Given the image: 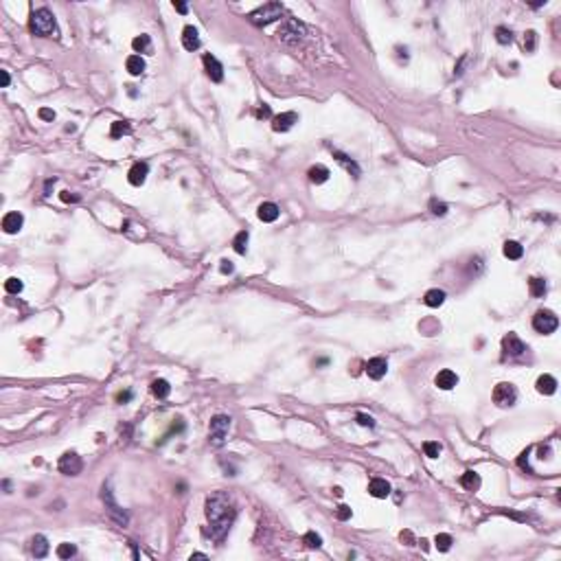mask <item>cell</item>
Returning <instances> with one entry per match:
<instances>
[{"label": "cell", "mask_w": 561, "mask_h": 561, "mask_svg": "<svg viewBox=\"0 0 561 561\" xmlns=\"http://www.w3.org/2000/svg\"><path fill=\"white\" fill-rule=\"evenodd\" d=\"M256 215H259V220L266 222V224L276 222L279 220V206H276L274 202H263L261 206L256 208Z\"/></svg>", "instance_id": "obj_19"}, {"label": "cell", "mask_w": 561, "mask_h": 561, "mask_svg": "<svg viewBox=\"0 0 561 561\" xmlns=\"http://www.w3.org/2000/svg\"><path fill=\"white\" fill-rule=\"evenodd\" d=\"M202 62H204V68H206V75L210 77V81L220 83L222 79H224V66L217 62V57H213V55H204Z\"/></svg>", "instance_id": "obj_11"}, {"label": "cell", "mask_w": 561, "mask_h": 561, "mask_svg": "<svg viewBox=\"0 0 561 561\" xmlns=\"http://www.w3.org/2000/svg\"><path fill=\"white\" fill-rule=\"evenodd\" d=\"M434 544H437V548H439L441 552H447V550L452 548L454 539H452V535H447V533H439L437 539H434Z\"/></svg>", "instance_id": "obj_32"}, {"label": "cell", "mask_w": 561, "mask_h": 561, "mask_svg": "<svg viewBox=\"0 0 561 561\" xmlns=\"http://www.w3.org/2000/svg\"><path fill=\"white\" fill-rule=\"evenodd\" d=\"M191 559H206V555H202V552H195V555H191Z\"/></svg>", "instance_id": "obj_52"}, {"label": "cell", "mask_w": 561, "mask_h": 561, "mask_svg": "<svg viewBox=\"0 0 561 561\" xmlns=\"http://www.w3.org/2000/svg\"><path fill=\"white\" fill-rule=\"evenodd\" d=\"M132 49H134L136 53H149L151 51V39L149 35H138L132 39Z\"/></svg>", "instance_id": "obj_30"}, {"label": "cell", "mask_w": 561, "mask_h": 561, "mask_svg": "<svg viewBox=\"0 0 561 561\" xmlns=\"http://www.w3.org/2000/svg\"><path fill=\"white\" fill-rule=\"evenodd\" d=\"M502 252H504V256H506V259H511V261H517V259H522V254H524V248L520 246L517 241H506V243H504V248H502Z\"/></svg>", "instance_id": "obj_26"}, {"label": "cell", "mask_w": 561, "mask_h": 561, "mask_svg": "<svg viewBox=\"0 0 561 561\" xmlns=\"http://www.w3.org/2000/svg\"><path fill=\"white\" fill-rule=\"evenodd\" d=\"M335 515H338V520H342V522H347V520H351L353 511H351V506L340 504V506H338V511H335Z\"/></svg>", "instance_id": "obj_41"}, {"label": "cell", "mask_w": 561, "mask_h": 561, "mask_svg": "<svg viewBox=\"0 0 561 561\" xmlns=\"http://www.w3.org/2000/svg\"><path fill=\"white\" fill-rule=\"evenodd\" d=\"M460 485H463L467 491H478L480 489V476H478L476 471L469 469V471H465L463 476H460Z\"/></svg>", "instance_id": "obj_24"}, {"label": "cell", "mask_w": 561, "mask_h": 561, "mask_svg": "<svg viewBox=\"0 0 561 561\" xmlns=\"http://www.w3.org/2000/svg\"><path fill=\"white\" fill-rule=\"evenodd\" d=\"M333 156H335V158H338V160H340L342 164H344V167H347L349 171H353V176H355V178H358V176H360V167H358V164H355V162H353V160H351V158H349V156H344V154H340V151H333Z\"/></svg>", "instance_id": "obj_33"}, {"label": "cell", "mask_w": 561, "mask_h": 561, "mask_svg": "<svg viewBox=\"0 0 561 561\" xmlns=\"http://www.w3.org/2000/svg\"><path fill=\"white\" fill-rule=\"evenodd\" d=\"M182 46L187 51H191V53L200 49V35H197L195 26L189 24V26H184V29H182Z\"/></svg>", "instance_id": "obj_18"}, {"label": "cell", "mask_w": 561, "mask_h": 561, "mask_svg": "<svg viewBox=\"0 0 561 561\" xmlns=\"http://www.w3.org/2000/svg\"><path fill=\"white\" fill-rule=\"evenodd\" d=\"M303 542H305V546H307V548H320V546H322V537L318 535V533L309 531V533H305V537H303Z\"/></svg>", "instance_id": "obj_35"}, {"label": "cell", "mask_w": 561, "mask_h": 561, "mask_svg": "<svg viewBox=\"0 0 561 561\" xmlns=\"http://www.w3.org/2000/svg\"><path fill=\"white\" fill-rule=\"evenodd\" d=\"M329 176H331V171H329L325 164H316V167L309 169V180L314 184H325L329 180Z\"/></svg>", "instance_id": "obj_22"}, {"label": "cell", "mask_w": 561, "mask_h": 561, "mask_svg": "<svg viewBox=\"0 0 561 561\" xmlns=\"http://www.w3.org/2000/svg\"><path fill=\"white\" fill-rule=\"evenodd\" d=\"M22 224H24V217H22V213H18V210H11V213H7L3 217V230L7 235L18 233V230L22 228Z\"/></svg>", "instance_id": "obj_14"}, {"label": "cell", "mask_w": 561, "mask_h": 561, "mask_svg": "<svg viewBox=\"0 0 561 561\" xmlns=\"http://www.w3.org/2000/svg\"><path fill=\"white\" fill-rule=\"evenodd\" d=\"M174 7H176L178 13H187V11H189V7L184 5V3H174Z\"/></svg>", "instance_id": "obj_51"}, {"label": "cell", "mask_w": 561, "mask_h": 561, "mask_svg": "<svg viewBox=\"0 0 561 561\" xmlns=\"http://www.w3.org/2000/svg\"><path fill=\"white\" fill-rule=\"evenodd\" d=\"M39 118H42V121H55V112L51 108H42L39 110Z\"/></svg>", "instance_id": "obj_44"}, {"label": "cell", "mask_w": 561, "mask_h": 561, "mask_svg": "<svg viewBox=\"0 0 561 561\" xmlns=\"http://www.w3.org/2000/svg\"><path fill=\"white\" fill-rule=\"evenodd\" d=\"M31 552L35 559H44L46 555H49V539H46L44 535H35L31 539Z\"/></svg>", "instance_id": "obj_20"}, {"label": "cell", "mask_w": 561, "mask_h": 561, "mask_svg": "<svg viewBox=\"0 0 561 561\" xmlns=\"http://www.w3.org/2000/svg\"><path fill=\"white\" fill-rule=\"evenodd\" d=\"M75 555H77V546L75 544L64 542V544L57 546V557L59 559H70V557H75Z\"/></svg>", "instance_id": "obj_31"}, {"label": "cell", "mask_w": 561, "mask_h": 561, "mask_svg": "<svg viewBox=\"0 0 561 561\" xmlns=\"http://www.w3.org/2000/svg\"><path fill=\"white\" fill-rule=\"evenodd\" d=\"M31 31L39 37H46L51 33H55V16L49 9H37L31 13Z\"/></svg>", "instance_id": "obj_3"}, {"label": "cell", "mask_w": 561, "mask_h": 561, "mask_svg": "<svg viewBox=\"0 0 561 561\" xmlns=\"http://www.w3.org/2000/svg\"><path fill=\"white\" fill-rule=\"evenodd\" d=\"M502 351L506 355H513V358H517V355H522L526 351V344L522 340H520V335L515 333H509L502 338Z\"/></svg>", "instance_id": "obj_10"}, {"label": "cell", "mask_w": 561, "mask_h": 561, "mask_svg": "<svg viewBox=\"0 0 561 561\" xmlns=\"http://www.w3.org/2000/svg\"><path fill=\"white\" fill-rule=\"evenodd\" d=\"M101 498H103V502H105V509H108V515H110L112 520H114V522H116L118 526H125V524L130 522V515L121 509V506L116 504L114 496H112L110 483H108V485H103V493H101Z\"/></svg>", "instance_id": "obj_6"}, {"label": "cell", "mask_w": 561, "mask_h": 561, "mask_svg": "<svg viewBox=\"0 0 561 561\" xmlns=\"http://www.w3.org/2000/svg\"><path fill=\"white\" fill-rule=\"evenodd\" d=\"M537 393L542 395H555L557 393V379L552 375H539L537 377Z\"/></svg>", "instance_id": "obj_21"}, {"label": "cell", "mask_w": 561, "mask_h": 561, "mask_svg": "<svg viewBox=\"0 0 561 561\" xmlns=\"http://www.w3.org/2000/svg\"><path fill=\"white\" fill-rule=\"evenodd\" d=\"M281 13H283L281 3H266V5H261L259 9H254L248 18H250V22L256 26H266L270 22H274L276 18H281Z\"/></svg>", "instance_id": "obj_5"}, {"label": "cell", "mask_w": 561, "mask_h": 561, "mask_svg": "<svg viewBox=\"0 0 561 561\" xmlns=\"http://www.w3.org/2000/svg\"><path fill=\"white\" fill-rule=\"evenodd\" d=\"M147 174H149V164L147 162H134L127 174V180L132 187H141V184L147 180Z\"/></svg>", "instance_id": "obj_13"}, {"label": "cell", "mask_w": 561, "mask_h": 561, "mask_svg": "<svg viewBox=\"0 0 561 561\" xmlns=\"http://www.w3.org/2000/svg\"><path fill=\"white\" fill-rule=\"evenodd\" d=\"M430 210H432L434 215L443 217V215L447 213V204H445V202H439V200H430Z\"/></svg>", "instance_id": "obj_40"}, {"label": "cell", "mask_w": 561, "mask_h": 561, "mask_svg": "<svg viewBox=\"0 0 561 561\" xmlns=\"http://www.w3.org/2000/svg\"><path fill=\"white\" fill-rule=\"evenodd\" d=\"M358 423L364 425V427H375V419L368 417V414H364V412H360L358 414Z\"/></svg>", "instance_id": "obj_42"}, {"label": "cell", "mask_w": 561, "mask_h": 561, "mask_svg": "<svg viewBox=\"0 0 561 561\" xmlns=\"http://www.w3.org/2000/svg\"><path fill=\"white\" fill-rule=\"evenodd\" d=\"M423 303L427 307H441L445 303V292L443 289H430V292H425Z\"/></svg>", "instance_id": "obj_25"}, {"label": "cell", "mask_w": 561, "mask_h": 561, "mask_svg": "<svg viewBox=\"0 0 561 561\" xmlns=\"http://www.w3.org/2000/svg\"><path fill=\"white\" fill-rule=\"evenodd\" d=\"M22 287H24V283L20 281V279H16V276H11V279L5 281V289L9 294H20V292H22Z\"/></svg>", "instance_id": "obj_37"}, {"label": "cell", "mask_w": 561, "mask_h": 561, "mask_svg": "<svg viewBox=\"0 0 561 561\" xmlns=\"http://www.w3.org/2000/svg\"><path fill=\"white\" fill-rule=\"evenodd\" d=\"M529 287H531V294L535 296V298H542V296L546 294V281L544 279H539V276H533V279L529 281Z\"/></svg>", "instance_id": "obj_29"}, {"label": "cell", "mask_w": 561, "mask_h": 561, "mask_svg": "<svg viewBox=\"0 0 561 561\" xmlns=\"http://www.w3.org/2000/svg\"><path fill=\"white\" fill-rule=\"evenodd\" d=\"M130 399H132V393H130V391L116 395V401H118V404H125V401H130Z\"/></svg>", "instance_id": "obj_49"}, {"label": "cell", "mask_w": 561, "mask_h": 561, "mask_svg": "<svg viewBox=\"0 0 561 561\" xmlns=\"http://www.w3.org/2000/svg\"><path fill=\"white\" fill-rule=\"evenodd\" d=\"M237 517L235 502L228 493L217 491L206 500V520L210 524V537L215 542H224V537L228 535L230 526H233Z\"/></svg>", "instance_id": "obj_1"}, {"label": "cell", "mask_w": 561, "mask_h": 561, "mask_svg": "<svg viewBox=\"0 0 561 561\" xmlns=\"http://www.w3.org/2000/svg\"><path fill=\"white\" fill-rule=\"evenodd\" d=\"M125 68H127V72H130V75H134V77L143 75V70H145V59H143L141 55H130L127 62H125Z\"/></svg>", "instance_id": "obj_23"}, {"label": "cell", "mask_w": 561, "mask_h": 561, "mask_svg": "<svg viewBox=\"0 0 561 561\" xmlns=\"http://www.w3.org/2000/svg\"><path fill=\"white\" fill-rule=\"evenodd\" d=\"M557 327H559V318L552 312H548V309H539V312L533 316V329H535L537 333L548 335L552 331H557Z\"/></svg>", "instance_id": "obj_7"}, {"label": "cell", "mask_w": 561, "mask_h": 561, "mask_svg": "<svg viewBox=\"0 0 561 561\" xmlns=\"http://www.w3.org/2000/svg\"><path fill=\"white\" fill-rule=\"evenodd\" d=\"M151 393H154V397L158 399H167L169 393H171V386L167 379H154L151 381Z\"/></svg>", "instance_id": "obj_27"}, {"label": "cell", "mask_w": 561, "mask_h": 561, "mask_svg": "<svg viewBox=\"0 0 561 561\" xmlns=\"http://www.w3.org/2000/svg\"><path fill=\"white\" fill-rule=\"evenodd\" d=\"M368 493H371L373 498H388L391 496V483L384 478H373L371 483H368Z\"/></svg>", "instance_id": "obj_17"}, {"label": "cell", "mask_w": 561, "mask_h": 561, "mask_svg": "<svg viewBox=\"0 0 561 561\" xmlns=\"http://www.w3.org/2000/svg\"><path fill=\"white\" fill-rule=\"evenodd\" d=\"M535 44H537V33H535V31H526V35H524V49L529 51V53H533V51H535Z\"/></svg>", "instance_id": "obj_39"}, {"label": "cell", "mask_w": 561, "mask_h": 561, "mask_svg": "<svg viewBox=\"0 0 561 561\" xmlns=\"http://www.w3.org/2000/svg\"><path fill=\"white\" fill-rule=\"evenodd\" d=\"M386 371H388V362L384 360V358H373V360H368V364H366V375L371 379H381L386 375Z\"/></svg>", "instance_id": "obj_16"}, {"label": "cell", "mask_w": 561, "mask_h": 561, "mask_svg": "<svg viewBox=\"0 0 561 561\" xmlns=\"http://www.w3.org/2000/svg\"><path fill=\"white\" fill-rule=\"evenodd\" d=\"M423 452H425V456H430V458H439V454L443 452V447H441V443H437V441H425Z\"/></svg>", "instance_id": "obj_34"}, {"label": "cell", "mask_w": 561, "mask_h": 561, "mask_svg": "<svg viewBox=\"0 0 561 561\" xmlns=\"http://www.w3.org/2000/svg\"><path fill=\"white\" fill-rule=\"evenodd\" d=\"M0 83H3V88H7V85L11 83V77H9L7 70H0Z\"/></svg>", "instance_id": "obj_48"}, {"label": "cell", "mask_w": 561, "mask_h": 561, "mask_svg": "<svg viewBox=\"0 0 561 561\" xmlns=\"http://www.w3.org/2000/svg\"><path fill=\"white\" fill-rule=\"evenodd\" d=\"M496 39L500 44H511L513 42V31L506 29V26H498L496 29Z\"/></svg>", "instance_id": "obj_36"}, {"label": "cell", "mask_w": 561, "mask_h": 561, "mask_svg": "<svg viewBox=\"0 0 561 561\" xmlns=\"http://www.w3.org/2000/svg\"><path fill=\"white\" fill-rule=\"evenodd\" d=\"M256 116H259V118H270V116H272V110H270V105L261 103L259 110H256Z\"/></svg>", "instance_id": "obj_43"}, {"label": "cell", "mask_w": 561, "mask_h": 561, "mask_svg": "<svg viewBox=\"0 0 561 561\" xmlns=\"http://www.w3.org/2000/svg\"><path fill=\"white\" fill-rule=\"evenodd\" d=\"M130 132V125L125 123V121H114L112 123V130H110V136L112 138H118V136H123V134H127Z\"/></svg>", "instance_id": "obj_38"}, {"label": "cell", "mask_w": 561, "mask_h": 561, "mask_svg": "<svg viewBox=\"0 0 561 561\" xmlns=\"http://www.w3.org/2000/svg\"><path fill=\"white\" fill-rule=\"evenodd\" d=\"M434 384H437L441 391H452V388L458 384V375L450 371V368H443V371H439V375L434 377Z\"/></svg>", "instance_id": "obj_15"}, {"label": "cell", "mask_w": 561, "mask_h": 561, "mask_svg": "<svg viewBox=\"0 0 561 561\" xmlns=\"http://www.w3.org/2000/svg\"><path fill=\"white\" fill-rule=\"evenodd\" d=\"M220 270H222V274H233L235 266H233V263H230L228 259H224V261H222V266H220Z\"/></svg>", "instance_id": "obj_45"}, {"label": "cell", "mask_w": 561, "mask_h": 561, "mask_svg": "<svg viewBox=\"0 0 561 561\" xmlns=\"http://www.w3.org/2000/svg\"><path fill=\"white\" fill-rule=\"evenodd\" d=\"M467 62H469V57H467V55H465L463 59H460V64L456 66V70H454V75H456V77H460V75H463V72H465L463 68H465V64H467Z\"/></svg>", "instance_id": "obj_47"}, {"label": "cell", "mask_w": 561, "mask_h": 561, "mask_svg": "<svg viewBox=\"0 0 561 561\" xmlns=\"http://www.w3.org/2000/svg\"><path fill=\"white\" fill-rule=\"evenodd\" d=\"M294 123H298V114H296V112H283V114L272 118V130L274 132H289L294 127Z\"/></svg>", "instance_id": "obj_12"}, {"label": "cell", "mask_w": 561, "mask_h": 561, "mask_svg": "<svg viewBox=\"0 0 561 561\" xmlns=\"http://www.w3.org/2000/svg\"><path fill=\"white\" fill-rule=\"evenodd\" d=\"M248 239H250L248 230H241V233H237V237L233 239V248H235L237 254H246V252H248Z\"/></svg>", "instance_id": "obj_28"}, {"label": "cell", "mask_w": 561, "mask_h": 561, "mask_svg": "<svg viewBox=\"0 0 561 561\" xmlns=\"http://www.w3.org/2000/svg\"><path fill=\"white\" fill-rule=\"evenodd\" d=\"M59 471L64 473V476H77V473H81L83 469V460L79 454L75 452H66L62 458H59Z\"/></svg>", "instance_id": "obj_9"}, {"label": "cell", "mask_w": 561, "mask_h": 561, "mask_svg": "<svg viewBox=\"0 0 561 561\" xmlns=\"http://www.w3.org/2000/svg\"><path fill=\"white\" fill-rule=\"evenodd\" d=\"M276 35H279V39L285 42V44H298L300 39L307 35V26L303 24L298 18H287L285 22L279 26Z\"/></svg>", "instance_id": "obj_2"}, {"label": "cell", "mask_w": 561, "mask_h": 561, "mask_svg": "<svg viewBox=\"0 0 561 561\" xmlns=\"http://www.w3.org/2000/svg\"><path fill=\"white\" fill-rule=\"evenodd\" d=\"M493 401H496L498 408H511L517 401V391L515 386L509 384V381H502L493 388Z\"/></svg>", "instance_id": "obj_8"}, {"label": "cell", "mask_w": 561, "mask_h": 561, "mask_svg": "<svg viewBox=\"0 0 561 561\" xmlns=\"http://www.w3.org/2000/svg\"><path fill=\"white\" fill-rule=\"evenodd\" d=\"M529 452H531V450L522 452V456H520V460H517V465H520V467H529Z\"/></svg>", "instance_id": "obj_50"}, {"label": "cell", "mask_w": 561, "mask_h": 561, "mask_svg": "<svg viewBox=\"0 0 561 561\" xmlns=\"http://www.w3.org/2000/svg\"><path fill=\"white\" fill-rule=\"evenodd\" d=\"M62 202H79V195H72L70 191H62Z\"/></svg>", "instance_id": "obj_46"}, {"label": "cell", "mask_w": 561, "mask_h": 561, "mask_svg": "<svg viewBox=\"0 0 561 561\" xmlns=\"http://www.w3.org/2000/svg\"><path fill=\"white\" fill-rule=\"evenodd\" d=\"M230 419L228 414H217V417L210 419V427H208V439L213 447H222L228 439V430H230Z\"/></svg>", "instance_id": "obj_4"}]
</instances>
